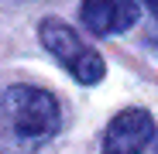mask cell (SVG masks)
<instances>
[{
  "label": "cell",
  "instance_id": "6da1fadb",
  "mask_svg": "<svg viewBox=\"0 0 158 154\" xmlns=\"http://www.w3.org/2000/svg\"><path fill=\"white\" fill-rule=\"evenodd\" d=\"M4 113L10 120V130L28 140L48 137L52 130H59V120H62L59 99L38 86H10L4 96Z\"/></svg>",
  "mask_w": 158,
  "mask_h": 154
},
{
  "label": "cell",
  "instance_id": "7a4b0ae2",
  "mask_svg": "<svg viewBox=\"0 0 158 154\" xmlns=\"http://www.w3.org/2000/svg\"><path fill=\"white\" fill-rule=\"evenodd\" d=\"M41 45L55 55V62L72 75L76 82L93 86V82L103 79V58H100V51L89 48L69 24H62L55 17L41 21Z\"/></svg>",
  "mask_w": 158,
  "mask_h": 154
},
{
  "label": "cell",
  "instance_id": "3957f363",
  "mask_svg": "<svg viewBox=\"0 0 158 154\" xmlns=\"http://www.w3.org/2000/svg\"><path fill=\"white\" fill-rule=\"evenodd\" d=\"M151 137H155V120L144 110H124L107 127L103 154H144Z\"/></svg>",
  "mask_w": 158,
  "mask_h": 154
},
{
  "label": "cell",
  "instance_id": "277c9868",
  "mask_svg": "<svg viewBox=\"0 0 158 154\" xmlns=\"http://www.w3.org/2000/svg\"><path fill=\"white\" fill-rule=\"evenodd\" d=\"M79 17L96 38L120 34L138 21V0H83Z\"/></svg>",
  "mask_w": 158,
  "mask_h": 154
},
{
  "label": "cell",
  "instance_id": "5b68a950",
  "mask_svg": "<svg viewBox=\"0 0 158 154\" xmlns=\"http://www.w3.org/2000/svg\"><path fill=\"white\" fill-rule=\"evenodd\" d=\"M144 4H148V10H151V14L158 17V0H144Z\"/></svg>",
  "mask_w": 158,
  "mask_h": 154
}]
</instances>
